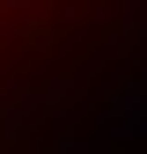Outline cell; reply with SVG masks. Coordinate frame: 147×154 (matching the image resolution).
Masks as SVG:
<instances>
[{"label":"cell","mask_w":147,"mask_h":154,"mask_svg":"<svg viewBox=\"0 0 147 154\" xmlns=\"http://www.w3.org/2000/svg\"><path fill=\"white\" fill-rule=\"evenodd\" d=\"M147 132V0H0V154H110Z\"/></svg>","instance_id":"obj_1"}]
</instances>
